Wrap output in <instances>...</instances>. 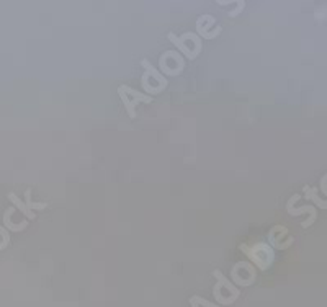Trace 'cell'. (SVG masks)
Masks as SVG:
<instances>
[{"label": "cell", "mask_w": 327, "mask_h": 307, "mask_svg": "<svg viewBox=\"0 0 327 307\" xmlns=\"http://www.w3.org/2000/svg\"><path fill=\"white\" fill-rule=\"evenodd\" d=\"M213 276L216 278V284L213 288V296L216 299V302H218V304L224 302V292L227 294V300H229V304L236 302V299L240 296V291L237 290V288L234 286L231 281L219 272V270H214Z\"/></svg>", "instance_id": "obj_1"}, {"label": "cell", "mask_w": 327, "mask_h": 307, "mask_svg": "<svg viewBox=\"0 0 327 307\" xmlns=\"http://www.w3.org/2000/svg\"><path fill=\"white\" fill-rule=\"evenodd\" d=\"M118 95L121 98V102L125 103V108H126V113L131 120L136 118V106L139 103H151L152 102V96L151 95H146V94H141V92L131 88L129 85H120L118 87Z\"/></svg>", "instance_id": "obj_2"}, {"label": "cell", "mask_w": 327, "mask_h": 307, "mask_svg": "<svg viewBox=\"0 0 327 307\" xmlns=\"http://www.w3.org/2000/svg\"><path fill=\"white\" fill-rule=\"evenodd\" d=\"M185 69V60L178 51H165L159 59V72L165 76H178Z\"/></svg>", "instance_id": "obj_3"}, {"label": "cell", "mask_w": 327, "mask_h": 307, "mask_svg": "<svg viewBox=\"0 0 327 307\" xmlns=\"http://www.w3.org/2000/svg\"><path fill=\"white\" fill-rule=\"evenodd\" d=\"M231 278L239 286H250L255 283V266L249 262H239L231 270Z\"/></svg>", "instance_id": "obj_4"}, {"label": "cell", "mask_w": 327, "mask_h": 307, "mask_svg": "<svg viewBox=\"0 0 327 307\" xmlns=\"http://www.w3.org/2000/svg\"><path fill=\"white\" fill-rule=\"evenodd\" d=\"M298 200H299V194L291 196V198H289L288 202H286V211L291 214V216H299V214H309L311 218L307 219V220H304L303 224H301V226H303L304 229H306V227H311L314 220H316L317 212H316V208L311 206V204H304V206H301V208H294L293 204H294V202L298 201Z\"/></svg>", "instance_id": "obj_5"}, {"label": "cell", "mask_w": 327, "mask_h": 307, "mask_svg": "<svg viewBox=\"0 0 327 307\" xmlns=\"http://www.w3.org/2000/svg\"><path fill=\"white\" fill-rule=\"evenodd\" d=\"M216 23L214 16L211 15H203L196 20V34H200L203 40H214L216 36L221 33V26H216L214 30H209Z\"/></svg>", "instance_id": "obj_6"}, {"label": "cell", "mask_w": 327, "mask_h": 307, "mask_svg": "<svg viewBox=\"0 0 327 307\" xmlns=\"http://www.w3.org/2000/svg\"><path fill=\"white\" fill-rule=\"evenodd\" d=\"M14 211H15V208H9V210L4 212V226H5V229L12 230V232L25 230V229H27V226H28V220H23V222H20V224L12 222V214H14Z\"/></svg>", "instance_id": "obj_7"}, {"label": "cell", "mask_w": 327, "mask_h": 307, "mask_svg": "<svg viewBox=\"0 0 327 307\" xmlns=\"http://www.w3.org/2000/svg\"><path fill=\"white\" fill-rule=\"evenodd\" d=\"M317 192H319V190L316 186H304L306 200H311L314 204L320 208V210H327V200H320L317 196Z\"/></svg>", "instance_id": "obj_8"}, {"label": "cell", "mask_w": 327, "mask_h": 307, "mask_svg": "<svg viewBox=\"0 0 327 307\" xmlns=\"http://www.w3.org/2000/svg\"><path fill=\"white\" fill-rule=\"evenodd\" d=\"M9 200H10L12 202H14V208H17V210H20V212H23L28 219H32V220H33V219L36 218V212H32V211H30L28 208H27V204H25V201L18 198V196H17L15 193H9Z\"/></svg>", "instance_id": "obj_9"}, {"label": "cell", "mask_w": 327, "mask_h": 307, "mask_svg": "<svg viewBox=\"0 0 327 307\" xmlns=\"http://www.w3.org/2000/svg\"><path fill=\"white\" fill-rule=\"evenodd\" d=\"M25 204H27V208L32 212H35V211H41V210H45V208L48 206V202H36V201H33L32 200V190H27L25 192Z\"/></svg>", "instance_id": "obj_10"}, {"label": "cell", "mask_w": 327, "mask_h": 307, "mask_svg": "<svg viewBox=\"0 0 327 307\" xmlns=\"http://www.w3.org/2000/svg\"><path fill=\"white\" fill-rule=\"evenodd\" d=\"M190 306H192V307H223V306L209 302V300L203 299L200 296H192V298H190Z\"/></svg>", "instance_id": "obj_11"}, {"label": "cell", "mask_w": 327, "mask_h": 307, "mask_svg": "<svg viewBox=\"0 0 327 307\" xmlns=\"http://www.w3.org/2000/svg\"><path fill=\"white\" fill-rule=\"evenodd\" d=\"M244 7H245V2H237V7L234 8L232 12H229V16H232V18H234V16H237V15L240 14V12L244 10Z\"/></svg>", "instance_id": "obj_12"}]
</instances>
